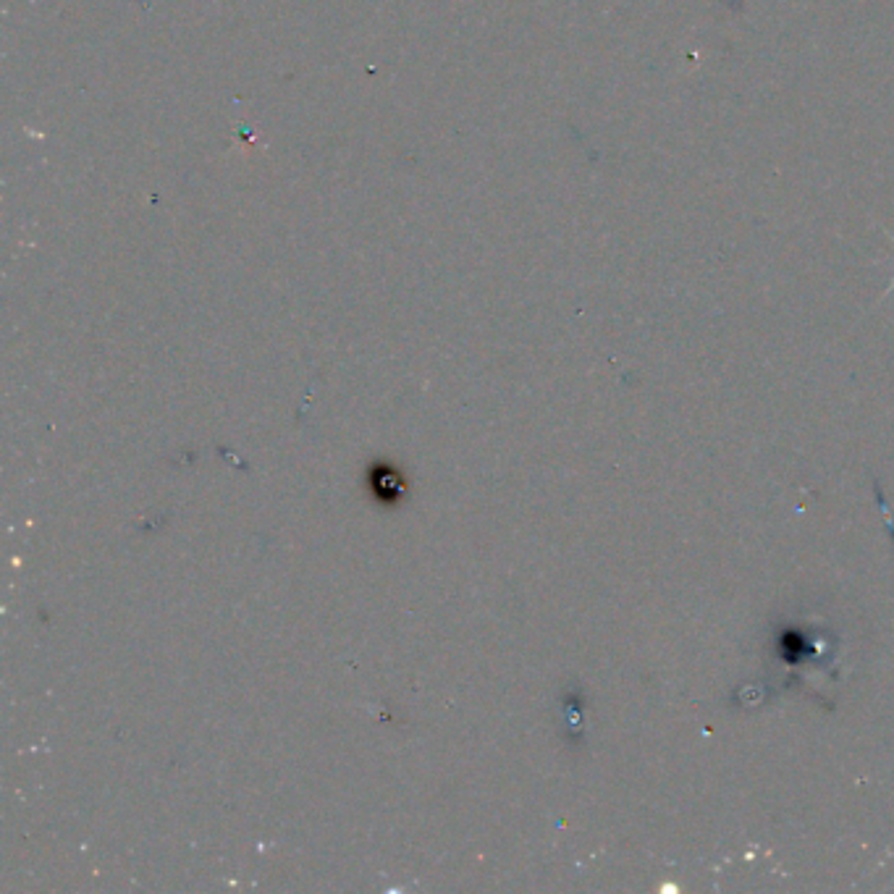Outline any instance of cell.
I'll return each instance as SVG.
<instances>
[{
  "mask_svg": "<svg viewBox=\"0 0 894 894\" xmlns=\"http://www.w3.org/2000/svg\"><path fill=\"white\" fill-rule=\"evenodd\" d=\"M887 239L894 244V234H887ZM892 292H894V276H892V281H889V286H887V292H884V297H887V294H892Z\"/></svg>",
  "mask_w": 894,
  "mask_h": 894,
  "instance_id": "7a4b0ae2",
  "label": "cell"
},
{
  "mask_svg": "<svg viewBox=\"0 0 894 894\" xmlns=\"http://www.w3.org/2000/svg\"><path fill=\"white\" fill-rule=\"evenodd\" d=\"M373 480H378V488H375V493H381V499H383V493H386V488H391V493H394V499H399V496H402L404 493V486H402V478H399V475H396V472H378V475H373Z\"/></svg>",
  "mask_w": 894,
  "mask_h": 894,
  "instance_id": "6da1fadb",
  "label": "cell"
}]
</instances>
